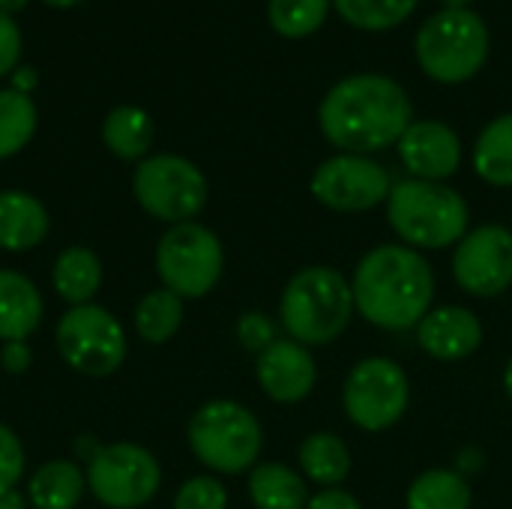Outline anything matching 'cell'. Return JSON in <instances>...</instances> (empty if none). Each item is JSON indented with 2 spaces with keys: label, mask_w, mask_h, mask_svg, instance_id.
Returning <instances> with one entry per match:
<instances>
[{
  "label": "cell",
  "mask_w": 512,
  "mask_h": 509,
  "mask_svg": "<svg viewBox=\"0 0 512 509\" xmlns=\"http://www.w3.org/2000/svg\"><path fill=\"white\" fill-rule=\"evenodd\" d=\"M414 123L411 96L399 81L378 72H357L336 81L318 105V126L339 153H378Z\"/></svg>",
  "instance_id": "6da1fadb"
},
{
  "label": "cell",
  "mask_w": 512,
  "mask_h": 509,
  "mask_svg": "<svg viewBox=\"0 0 512 509\" xmlns=\"http://www.w3.org/2000/svg\"><path fill=\"white\" fill-rule=\"evenodd\" d=\"M351 294L366 324L387 333L417 330L435 306V270L423 252L402 243H381L357 261Z\"/></svg>",
  "instance_id": "7a4b0ae2"
},
{
  "label": "cell",
  "mask_w": 512,
  "mask_h": 509,
  "mask_svg": "<svg viewBox=\"0 0 512 509\" xmlns=\"http://www.w3.org/2000/svg\"><path fill=\"white\" fill-rule=\"evenodd\" d=\"M351 279L330 264H309L297 270L279 297V324L288 339L306 348L333 345L354 321Z\"/></svg>",
  "instance_id": "3957f363"
},
{
  "label": "cell",
  "mask_w": 512,
  "mask_h": 509,
  "mask_svg": "<svg viewBox=\"0 0 512 509\" xmlns=\"http://www.w3.org/2000/svg\"><path fill=\"white\" fill-rule=\"evenodd\" d=\"M387 222L402 246L417 252H441L456 246L471 231V210L465 195L447 183L399 180L387 198Z\"/></svg>",
  "instance_id": "277c9868"
},
{
  "label": "cell",
  "mask_w": 512,
  "mask_h": 509,
  "mask_svg": "<svg viewBox=\"0 0 512 509\" xmlns=\"http://www.w3.org/2000/svg\"><path fill=\"white\" fill-rule=\"evenodd\" d=\"M186 441L192 456L213 477H237L258 465L264 450V429L246 405L234 399H213L192 414Z\"/></svg>",
  "instance_id": "5b68a950"
},
{
  "label": "cell",
  "mask_w": 512,
  "mask_h": 509,
  "mask_svg": "<svg viewBox=\"0 0 512 509\" xmlns=\"http://www.w3.org/2000/svg\"><path fill=\"white\" fill-rule=\"evenodd\" d=\"M492 36L474 9H441L417 33L414 51L423 72L438 84H462L489 60Z\"/></svg>",
  "instance_id": "8992f818"
},
{
  "label": "cell",
  "mask_w": 512,
  "mask_h": 509,
  "mask_svg": "<svg viewBox=\"0 0 512 509\" xmlns=\"http://www.w3.org/2000/svg\"><path fill=\"white\" fill-rule=\"evenodd\" d=\"M156 276L162 288L183 300L207 297L225 273V249L216 231L201 222L168 225L153 252Z\"/></svg>",
  "instance_id": "52a82bcc"
},
{
  "label": "cell",
  "mask_w": 512,
  "mask_h": 509,
  "mask_svg": "<svg viewBox=\"0 0 512 509\" xmlns=\"http://www.w3.org/2000/svg\"><path fill=\"white\" fill-rule=\"evenodd\" d=\"M132 195L147 216L165 225H180L195 222V216L207 207L210 186L192 159L177 153H156L135 165Z\"/></svg>",
  "instance_id": "ba28073f"
},
{
  "label": "cell",
  "mask_w": 512,
  "mask_h": 509,
  "mask_svg": "<svg viewBox=\"0 0 512 509\" xmlns=\"http://www.w3.org/2000/svg\"><path fill=\"white\" fill-rule=\"evenodd\" d=\"M54 345L60 360L87 378L114 375L129 354L123 324L99 303L66 309L54 327Z\"/></svg>",
  "instance_id": "9c48e42d"
},
{
  "label": "cell",
  "mask_w": 512,
  "mask_h": 509,
  "mask_svg": "<svg viewBox=\"0 0 512 509\" xmlns=\"http://www.w3.org/2000/svg\"><path fill=\"white\" fill-rule=\"evenodd\" d=\"M87 492L105 509H141L162 486L159 459L132 441L99 444L84 462Z\"/></svg>",
  "instance_id": "30bf717a"
},
{
  "label": "cell",
  "mask_w": 512,
  "mask_h": 509,
  "mask_svg": "<svg viewBox=\"0 0 512 509\" xmlns=\"http://www.w3.org/2000/svg\"><path fill=\"white\" fill-rule=\"evenodd\" d=\"M411 405L408 372L390 357H363L342 384L345 417L369 435L393 429Z\"/></svg>",
  "instance_id": "8fae6325"
},
{
  "label": "cell",
  "mask_w": 512,
  "mask_h": 509,
  "mask_svg": "<svg viewBox=\"0 0 512 509\" xmlns=\"http://www.w3.org/2000/svg\"><path fill=\"white\" fill-rule=\"evenodd\" d=\"M393 189L390 171L360 153H336L324 159L309 180L312 198L333 213H366L387 204Z\"/></svg>",
  "instance_id": "7c38bea8"
},
{
  "label": "cell",
  "mask_w": 512,
  "mask_h": 509,
  "mask_svg": "<svg viewBox=\"0 0 512 509\" xmlns=\"http://www.w3.org/2000/svg\"><path fill=\"white\" fill-rule=\"evenodd\" d=\"M453 279L471 297H501L512 288V228L489 222L453 246Z\"/></svg>",
  "instance_id": "4fadbf2b"
},
{
  "label": "cell",
  "mask_w": 512,
  "mask_h": 509,
  "mask_svg": "<svg viewBox=\"0 0 512 509\" xmlns=\"http://www.w3.org/2000/svg\"><path fill=\"white\" fill-rule=\"evenodd\" d=\"M255 378L261 393L276 405H297L312 396L318 384V363L312 348L294 339H276L255 357Z\"/></svg>",
  "instance_id": "5bb4252c"
},
{
  "label": "cell",
  "mask_w": 512,
  "mask_h": 509,
  "mask_svg": "<svg viewBox=\"0 0 512 509\" xmlns=\"http://www.w3.org/2000/svg\"><path fill=\"white\" fill-rule=\"evenodd\" d=\"M396 147L414 180L447 183L462 165V141L456 129L441 120H414Z\"/></svg>",
  "instance_id": "9a60e30c"
},
{
  "label": "cell",
  "mask_w": 512,
  "mask_h": 509,
  "mask_svg": "<svg viewBox=\"0 0 512 509\" xmlns=\"http://www.w3.org/2000/svg\"><path fill=\"white\" fill-rule=\"evenodd\" d=\"M414 333L420 351L438 363L468 360L483 345V321L477 318V312L456 303L432 306Z\"/></svg>",
  "instance_id": "2e32d148"
},
{
  "label": "cell",
  "mask_w": 512,
  "mask_h": 509,
  "mask_svg": "<svg viewBox=\"0 0 512 509\" xmlns=\"http://www.w3.org/2000/svg\"><path fill=\"white\" fill-rule=\"evenodd\" d=\"M51 231L48 207L24 189H0V249L21 255L45 243Z\"/></svg>",
  "instance_id": "e0dca14e"
},
{
  "label": "cell",
  "mask_w": 512,
  "mask_h": 509,
  "mask_svg": "<svg viewBox=\"0 0 512 509\" xmlns=\"http://www.w3.org/2000/svg\"><path fill=\"white\" fill-rule=\"evenodd\" d=\"M45 315L36 282L18 270H0V342H27Z\"/></svg>",
  "instance_id": "ac0fdd59"
},
{
  "label": "cell",
  "mask_w": 512,
  "mask_h": 509,
  "mask_svg": "<svg viewBox=\"0 0 512 509\" xmlns=\"http://www.w3.org/2000/svg\"><path fill=\"white\" fill-rule=\"evenodd\" d=\"M87 495V474L72 459H51L27 480V504L33 509H75Z\"/></svg>",
  "instance_id": "d6986e66"
},
{
  "label": "cell",
  "mask_w": 512,
  "mask_h": 509,
  "mask_svg": "<svg viewBox=\"0 0 512 509\" xmlns=\"http://www.w3.org/2000/svg\"><path fill=\"white\" fill-rule=\"evenodd\" d=\"M51 288L57 297L72 306H87L102 288V261L87 246H66L51 264Z\"/></svg>",
  "instance_id": "ffe728a7"
},
{
  "label": "cell",
  "mask_w": 512,
  "mask_h": 509,
  "mask_svg": "<svg viewBox=\"0 0 512 509\" xmlns=\"http://www.w3.org/2000/svg\"><path fill=\"white\" fill-rule=\"evenodd\" d=\"M297 465L303 480L318 483L321 489H336L351 474V450L336 432H312L297 450Z\"/></svg>",
  "instance_id": "44dd1931"
},
{
  "label": "cell",
  "mask_w": 512,
  "mask_h": 509,
  "mask_svg": "<svg viewBox=\"0 0 512 509\" xmlns=\"http://www.w3.org/2000/svg\"><path fill=\"white\" fill-rule=\"evenodd\" d=\"M246 489L255 509H306L309 504L303 474L282 462H258L249 471Z\"/></svg>",
  "instance_id": "7402d4cb"
},
{
  "label": "cell",
  "mask_w": 512,
  "mask_h": 509,
  "mask_svg": "<svg viewBox=\"0 0 512 509\" xmlns=\"http://www.w3.org/2000/svg\"><path fill=\"white\" fill-rule=\"evenodd\" d=\"M153 120L138 105H117L102 120V144L111 156L123 162H141L147 159L153 147Z\"/></svg>",
  "instance_id": "603a6c76"
},
{
  "label": "cell",
  "mask_w": 512,
  "mask_h": 509,
  "mask_svg": "<svg viewBox=\"0 0 512 509\" xmlns=\"http://www.w3.org/2000/svg\"><path fill=\"white\" fill-rule=\"evenodd\" d=\"M474 489L456 468H429L411 480L405 509H471Z\"/></svg>",
  "instance_id": "cb8c5ba5"
},
{
  "label": "cell",
  "mask_w": 512,
  "mask_h": 509,
  "mask_svg": "<svg viewBox=\"0 0 512 509\" xmlns=\"http://www.w3.org/2000/svg\"><path fill=\"white\" fill-rule=\"evenodd\" d=\"M474 171L495 189H512V111L495 117L474 141Z\"/></svg>",
  "instance_id": "d4e9b609"
},
{
  "label": "cell",
  "mask_w": 512,
  "mask_h": 509,
  "mask_svg": "<svg viewBox=\"0 0 512 509\" xmlns=\"http://www.w3.org/2000/svg\"><path fill=\"white\" fill-rule=\"evenodd\" d=\"M183 315H186V300L183 297H177L168 288H153L135 303L132 327L141 336V342L165 345L180 333Z\"/></svg>",
  "instance_id": "484cf974"
},
{
  "label": "cell",
  "mask_w": 512,
  "mask_h": 509,
  "mask_svg": "<svg viewBox=\"0 0 512 509\" xmlns=\"http://www.w3.org/2000/svg\"><path fill=\"white\" fill-rule=\"evenodd\" d=\"M36 123L39 114L30 96L12 87L0 90V162L12 159L30 144V138L36 135Z\"/></svg>",
  "instance_id": "4316f807"
},
{
  "label": "cell",
  "mask_w": 512,
  "mask_h": 509,
  "mask_svg": "<svg viewBox=\"0 0 512 509\" xmlns=\"http://www.w3.org/2000/svg\"><path fill=\"white\" fill-rule=\"evenodd\" d=\"M333 0H270L267 18L285 39H303L324 27Z\"/></svg>",
  "instance_id": "83f0119b"
},
{
  "label": "cell",
  "mask_w": 512,
  "mask_h": 509,
  "mask_svg": "<svg viewBox=\"0 0 512 509\" xmlns=\"http://www.w3.org/2000/svg\"><path fill=\"white\" fill-rule=\"evenodd\" d=\"M420 0H333L336 12L357 30H390L414 15Z\"/></svg>",
  "instance_id": "f1b7e54d"
},
{
  "label": "cell",
  "mask_w": 512,
  "mask_h": 509,
  "mask_svg": "<svg viewBox=\"0 0 512 509\" xmlns=\"http://www.w3.org/2000/svg\"><path fill=\"white\" fill-rule=\"evenodd\" d=\"M174 509H228V489L213 474L189 477L174 492Z\"/></svg>",
  "instance_id": "f546056e"
},
{
  "label": "cell",
  "mask_w": 512,
  "mask_h": 509,
  "mask_svg": "<svg viewBox=\"0 0 512 509\" xmlns=\"http://www.w3.org/2000/svg\"><path fill=\"white\" fill-rule=\"evenodd\" d=\"M234 333H237L240 348L258 357V354H264V351L279 339V324H276L267 312L249 309V312H243V315L237 318Z\"/></svg>",
  "instance_id": "4dcf8cb0"
},
{
  "label": "cell",
  "mask_w": 512,
  "mask_h": 509,
  "mask_svg": "<svg viewBox=\"0 0 512 509\" xmlns=\"http://www.w3.org/2000/svg\"><path fill=\"white\" fill-rule=\"evenodd\" d=\"M24 468H27V453L21 438L6 423H0V492L18 489Z\"/></svg>",
  "instance_id": "1f68e13d"
},
{
  "label": "cell",
  "mask_w": 512,
  "mask_h": 509,
  "mask_svg": "<svg viewBox=\"0 0 512 509\" xmlns=\"http://www.w3.org/2000/svg\"><path fill=\"white\" fill-rule=\"evenodd\" d=\"M21 66V27L12 15L0 12V78Z\"/></svg>",
  "instance_id": "d6a6232c"
},
{
  "label": "cell",
  "mask_w": 512,
  "mask_h": 509,
  "mask_svg": "<svg viewBox=\"0 0 512 509\" xmlns=\"http://www.w3.org/2000/svg\"><path fill=\"white\" fill-rule=\"evenodd\" d=\"M0 366L9 375H24L33 366V348L27 342H0Z\"/></svg>",
  "instance_id": "836d02e7"
},
{
  "label": "cell",
  "mask_w": 512,
  "mask_h": 509,
  "mask_svg": "<svg viewBox=\"0 0 512 509\" xmlns=\"http://www.w3.org/2000/svg\"><path fill=\"white\" fill-rule=\"evenodd\" d=\"M306 509H363V504L351 492L336 486V489H321L318 495H312Z\"/></svg>",
  "instance_id": "e575fe53"
},
{
  "label": "cell",
  "mask_w": 512,
  "mask_h": 509,
  "mask_svg": "<svg viewBox=\"0 0 512 509\" xmlns=\"http://www.w3.org/2000/svg\"><path fill=\"white\" fill-rule=\"evenodd\" d=\"M483 468H486V453H483L480 447L471 444V447H462V450L456 453V471H459L465 480L483 474Z\"/></svg>",
  "instance_id": "d590c367"
},
{
  "label": "cell",
  "mask_w": 512,
  "mask_h": 509,
  "mask_svg": "<svg viewBox=\"0 0 512 509\" xmlns=\"http://www.w3.org/2000/svg\"><path fill=\"white\" fill-rule=\"evenodd\" d=\"M9 78H12V90H18V93H24V96H30V90L39 84V72H36L33 66H24V63H21Z\"/></svg>",
  "instance_id": "8d00e7d4"
},
{
  "label": "cell",
  "mask_w": 512,
  "mask_h": 509,
  "mask_svg": "<svg viewBox=\"0 0 512 509\" xmlns=\"http://www.w3.org/2000/svg\"><path fill=\"white\" fill-rule=\"evenodd\" d=\"M27 495H21L18 489H6L0 492V509H27Z\"/></svg>",
  "instance_id": "74e56055"
},
{
  "label": "cell",
  "mask_w": 512,
  "mask_h": 509,
  "mask_svg": "<svg viewBox=\"0 0 512 509\" xmlns=\"http://www.w3.org/2000/svg\"><path fill=\"white\" fill-rule=\"evenodd\" d=\"M24 6H27V0H0V12H6V15H12Z\"/></svg>",
  "instance_id": "f35d334b"
},
{
  "label": "cell",
  "mask_w": 512,
  "mask_h": 509,
  "mask_svg": "<svg viewBox=\"0 0 512 509\" xmlns=\"http://www.w3.org/2000/svg\"><path fill=\"white\" fill-rule=\"evenodd\" d=\"M501 381H504V393H507V399L512 402V357L507 360V366H504V378H501Z\"/></svg>",
  "instance_id": "ab89813d"
},
{
  "label": "cell",
  "mask_w": 512,
  "mask_h": 509,
  "mask_svg": "<svg viewBox=\"0 0 512 509\" xmlns=\"http://www.w3.org/2000/svg\"><path fill=\"white\" fill-rule=\"evenodd\" d=\"M441 3H444L447 9H468L474 0H441Z\"/></svg>",
  "instance_id": "60d3db41"
},
{
  "label": "cell",
  "mask_w": 512,
  "mask_h": 509,
  "mask_svg": "<svg viewBox=\"0 0 512 509\" xmlns=\"http://www.w3.org/2000/svg\"><path fill=\"white\" fill-rule=\"evenodd\" d=\"M42 3L57 6V9H69V6H75V3H81V0H42Z\"/></svg>",
  "instance_id": "b9f144b4"
}]
</instances>
